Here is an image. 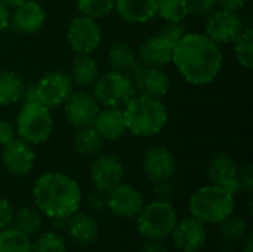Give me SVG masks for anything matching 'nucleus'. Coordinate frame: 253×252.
Here are the masks:
<instances>
[{
  "mask_svg": "<svg viewBox=\"0 0 253 252\" xmlns=\"http://www.w3.org/2000/svg\"><path fill=\"white\" fill-rule=\"evenodd\" d=\"M222 61L219 45L205 33H185L173 48V65L188 83L196 86L212 83L222 68Z\"/></svg>",
  "mask_w": 253,
  "mask_h": 252,
  "instance_id": "obj_1",
  "label": "nucleus"
},
{
  "mask_svg": "<svg viewBox=\"0 0 253 252\" xmlns=\"http://www.w3.org/2000/svg\"><path fill=\"white\" fill-rule=\"evenodd\" d=\"M36 208L47 218H68L79 211L82 189L79 183L61 172H46L33 186Z\"/></svg>",
  "mask_w": 253,
  "mask_h": 252,
  "instance_id": "obj_2",
  "label": "nucleus"
},
{
  "mask_svg": "<svg viewBox=\"0 0 253 252\" xmlns=\"http://www.w3.org/2000/svg\"><path fill=\"white\" fill-rule=\"evenodd\" d=\"M123 114L127 131L136 137H153L168 123V108L159 98L135 95L125 107Z\"/></svg>",
  "mask_w": 253,
  "mask_h": 252,
  "instance_id": "obj_3",
  "label": "nucleus"
},
{
  "mask_svg": "<svg viewBox=\"0 0 253 252\" xmlns=\"http://www.w3.org/2000/svg\"><path fill=\"white\" fill-rule=\"evenodd\" d=\"M234 195L213 184L200 187L188 201L191 217L203 224H219L228 215L234 214Z\"/></svg>",
  "mask_w": 253,
  "mask_h": 252,
  "instance_id": "obj_4",
  "label": "nucleus"
},
{
  "mask_svg": "<svg viewBox=\"0 0 253 252\" xmlns=\"http://www.w3.org/2000/svg\"><path fill=\"white\" fill-rule=\"evenodd\" d=\"M15 129L18 138L27 141L31 146L46 143L53 131L50 108L44 107L39 101L25 102L16 114Z\"/></svg>",
  "mask_w": 253,
  "mask_h": 252,
  "instance_id": "obj_5",
  "label": "nucleus"
},
{
  "mask_svg": "<svg viewBox=\"0 0 253 252\" xmlns=\"http://www.w3.org/2000/svg\"><path fill=\"white\" fill-rule=\"evenodd\" d=\"M178 221V214L172 203L153 201L136 215V230L145 241H160L170 238Z\"/></svg>",
  "mask_w": 253,
  "mask_h": 252,
  "instance_id": "obj_6",
  "label": "nucleus"
},
{
  "mask_svg": "<svg viewBox=\"0 0 253 252\" xmlns=\"http://www.w3.org/2000/svg\"><path fill=\"white\" fill-rule=\"evenodd\" d=\"M136 95L135 86L129 74L119 71H107L99 74L93 83V97L102 107L123 108Z\"/></svg>",
  "mask_w": 253,
  "mask_h": 252,
  "instance_id": "obj_7",
  "label": "nucleus"
},
{
  "mask_svg": "<svg viewBox=\"0 0 253 252\" xmlns=\"http://www.w3.org/2000/svg\"><path fill=\"white\" fill-rule=\"evenodd\" d=\"M73 86L68 73L49 71L34 83L36 100L47 108L61 107L73 92Z\"/></svg>",
  "mask_w": 253,
  "mask_h": 252,
  "instance_id": "obj_8",
  "label": "nucleus"
},
{
  "mask_svg": "<svg viewBox=\"0 0 253 252\" xmlns=\"http://www.w3.org/2000/svg\"><path fill=\"white\" fill-rule=\"evenodd\" d=\"M67 39L76 53H92L102 42V30L96 19L79 15L70 21Z\"/></svg>",
  "mask_w": 253,
  "mask_h": 252,
  "instance_id": "obj_9",
  "label": "nucleus"
},
{
  "mask_svg": "<svg viewBox=\"0 0 253 252\" xmlns=\"http://www.w3.org/2000/svg\"><path fill=\"white\" fill-rule=\"evenodd\" d=\"M243 27L245 24L239 12L215 9L205 18V34L218 45L231 43Z\"/></svg>",
  "mask_w": 253,
  "mask_h": 252,
  "instance_id": "obj_10",
  "label": "nucleus"
},
{
  "mask_svg": "<svg viewBox=\"0 0 253 252\" xmlns=\"http://www.w3.org/2000/svg\"><path fill=\"white\" fill-rule=\"evenodd\" d=\"M62 105L65 119L76 129L92 126L98 111L101 110L93 94L87 91H73Z\"/></svg>",
  "mask_w": 253,
  "mask_h": 252,
  "instance_id": "obj_11",
  "label": "nucleus"
},
{
  "mask_svg": "<svg viewBox=\"0 0 253 252\" xmlns=\"http://www.w3.org/2000/svg\"><path fill=\"white\" fill-rule=\"evenodd\" d=\"M130 76L138 95L162 100L170 89V79L163 68L150 67L139 62Z\"/></svg>",
  "mask_w": 253,
  "mask_h": 252,
  "instance_id": "obj_12",
  "label": "nucleus"
},
{
  "mask_svg": "<svg viewBox=\"0 0 253 252\" xmlns=\"http://www.w3.org/2000/svg\"><path fill=\"white\" fill-rule=\"evenodd\" d=\"M123 177L125 165L122 159L114 153L98 156L90 166V180L93 187L107 193L123 183Z\"/></svg>",
  "mask_w": 253,
  "mask_h": 252,
  "instance_id": "obj_13",
  "label": "nucleus"
},
{
  "mask_svg": "<svg viewBox=\"0 0 253 252\" xmlns=\"http://www.w3.org/2000/svg\"><path fill=\"white\" fill-rule=\"evenodd\" d=\"M206 174L211 181V184L218 186L234 196L240 192L239 186V166L234 162V159L225 153V151H218L212 154L206 165Z\"/></svg>",
  "mask_w": 253,
  "mask_h": 252,
  "instance_id": "obj_14",
  "label": "nucleus"
},
{
  "mask_svg": "<svg viewBox=\"0 0 253 252\" xmlns=\"http://www.w3.org/2000/svg\"><path fill=\"white\" fill-rule=\"evenodd\" d=\"M144 205V195L130 184L120 183L117 187L108 192L107 209L120 218H136Z\"/></svg>",
  "mask_w": 253,
  "mask_h": 252,
  "instance_id": "obj_15",
  "label": "nucleus"
},
{
  "mask_svg": "<svg viewBox=\"0 0 253 252\" xmlns=\"http://www.w3.org/2000/svg\"><path fill=\"white\" fill-rule=\"evenodd\" d=\"M170 238L175 248L181 252H199L208 241L205 224L191 215L176 221Z\"/></svg>",
  "mask_w": 253,
  "mask_h": 252,
  "instance_id": "obj_16",
  "label": "nucleus"
},
{
  "mask_svg": "<svg viewBox=\"0 0 253 252\" xmlns=\"http://www.w3.org/2000/svg\"><path fill=\"white\" fill-rule=\"evenodd\" d=\"M142 171L153 184L168 181L175 175L176 171L175 156L163 146L150 147L142 159Z\"/></svg>",
  "mask_w": 253,
  "mask_h": 252,
  "instance_id": "obj_17",
  "label": "nucleus"
},
{
  "mask_svg": "<svg viewBox=\"0 0 253 252\" xmlns=\"http://www.w3.org/2000/svg\"><path fill=\"white\" fill-rule=\"evenodd\" d=\"M1 162L7 172L15 177H25L36 163V153L31 144L21 138H15L10 144L3 147Z\"/></svg>",
  "mask_w": 253,
  "mask_h": 252,
  "instance_id": "obj_18",
  "label": "nucleus"
},
{
  "mask_svg": "<svg viewBox=\"0 0 253 252\" xmlns=\"http://www.w3.org/2000/svg\"><path fill=\"white\" fill-rule=\"evenodd\" d=\"M13 9L15 12L10 13L9 22V27L13 31L19 34H34L43 28L46 22V12L36 0H27Z\"/></svg>",
  "mask_w": 253,
  "mask_h": 252,
  "instance_id": "obj_19",
  "label": "nucleus"
},
{
  "mask_svg": "<svg viewBox=\"0 0 253 252\" xmlns=\"http://www.w3.org/2000/svg\"><path fill=\"white\" fill-rule=\"evenodd\" d=\"M175 45L163 37L162 34H154L147 37L138 48V59L144 65L165 68L172 62Z\"/></svg>",
  "mask_w": 253,
  "mask_h": 252,
  "instance_id": "obj_20",
  "label": "nucleus"
},
{
  "mask_svg": "<svg viewBox=\"0 0 253 252\" xmlns=\"http://www.w3.org/2000/svg\"><path fill=\"white\" fill-rule=\"evenodd\" d=\"M65 232L70 239L79 245H92L99 236V224L96 218L87 212L76 211L65 221Z\"/></svg>",
  "mask_w": 253,
  "mask_h": 252,
  "instance_id": "obj_21",
  "label": "nucleus"
},
{
  "mask_svg": "<svg viewBox=\"0 0 253 252\" xmlns=\"http://www.w3.org/2000/svg\"><path fill=\"white\" fill-rule=\"evenodd\" d=\"M92 126L104 141H117L127 132L123 108L104 107L98 111Z\"/></svg>",
  "mask_w": 253,
  "mask_h": 252,
  "instance_id": "obj_22",
  "label": "nucleus"
},
{
  "mask_svg": "<svg viewBox=\"0 0 253 252\" xmlns=\"http://www.w3.org/2000/svg\"><path fill=\"white\" fill-rule=\"evenodd\" d=\"M114 9L125 21L144 24L157 16V0H114Z\"/></svg>",
  "mask_w": 253,
  "mask_h": 252,
  "instance_id": "obj_23",
  "label": "nucleus"
},
{
  "mask_svg": "<svg viewBox=\"0 0 253 252\" xmlns=\"http://www.w3.org/2000/svg\"><path fill=\"white\" fill-rule=\"evenodd\" d=\"M68 74L73 85L86 89L93 86V83L99 77V65L92 53H77L73 59Z\"/></svg>",
  "mask_w": 253,
  "mask_h": 252,
  "instance_id": "obj_24",
  "label": "nucleus"
},
{
  "mask_svg": "<svg viewBox=\"0 0 253 252\" xmlns=\"http://www.w3.org/2000/svg\"><path fill=\"white\" fill-rule=\"evenodd\" d=\"M107 58H108V64L111 70L125 73L129 76L139 64L136 50L127 43H114L110 48Z\"/></svg>",
  "mask_w": 253,
  "mask_h": 252,
  "instance_id": "obj_25",
  "label": "nucleus"
},
{
  "mask_svg": "<svg viewBox=\"0 0 253 252\" xmlns=\"http://www.w3.org/2000/svg\"><path fill=\"white\" fill-rule=\"evenodd\" d=\"M24 79L13 70H0V105H12L22 100L25 91Z\"/></svg>",
  "mask_w": 253,
  "mask_h": 252,
  "instance_id": "obj_26",
  "label": "nucleus"
},
{
  "mask_svg": "<svg viewBox=\"0 0 253 252\" xmlns=\"http://www.w3.org/2000/svg\"><path fill=\"white\" fill-rule=\"evenodd\" d=\"M73 146L80 156L93 157L102 150L104 140L93 126H84L76 129V134L73 137Z\"/></svg>",
  "mask_w": 253,
  "mask_h": 252,
  "instance_id": "obj_27",
  "label": "nucleus"
},
{
  "mask_svg": "<svg viewBox=\"0 0 253 252\" xmlns=\"http://www.w3.org/2000/svg\"><path fill=\"white\" fill-rule=\"evenodd\" d=\"M13 227L28 238L37 236L43 227V214L37 208L24 206L13 215Z\"/></svg>",
  "mask_w": 253,
  "mask_h": 252,
  "instance_id": "obj_28",
  "label": "nucleus"
},
{
  "mask_svg": "<svg viewBox=\"0 0 253 252\" xmlns=\"http://www.w3.org/2000/svg\"><path fill=\"white\" fill-rule=\"evenodd\" d=\"M31 238L15 227L0 230V252H30Z\"/></svg>",
  "mask_w": 253,
  "mask_h": 252,
  "instance_id": "obj_29",
  "label": "nucleus"
},
{
  "mask_svg": "<svg viewBox=\"0 0 253 252\" xmlns=\"http://www.w3.org/2000/svg\"><path fill=\"white\" fill-rule=\"evenodd\" d=\"M188 15L187 0H157V16L165 22H184Z\"/></svg>",
  "mask_w": 253,
  "mask_h": 252,
  "instance_id": "obj_30",
  "label": "nucleus"
},
{
  "mask_svg": "<svg viewBox=\"0 0 253 252\" xmlns=\"http://www.w3.org/2000/svg\"><path fill=\"white\" fill-rule=\"evenodd\" d=\"M234 43V53L237 56V61L246 67L252 68L253 65V33L249 25H245L243 30L237 34V37L233 40Z\"/></svg>",
  "mask_w": 253,
  "mask_h": 252,
  "instance_id": "obj_31",
  "label": "nucleus"
},
{
  "mask_svg": "<svg viewBox=\"0 0 253 252\" xmlns=\"http://www.w3.org/2000/svg\"><path fill=\"white\" fill-rule=\"evenodd\" d=\"M218 227H219V233H221L222 239L228 244L242 241L248 233V224H246L245 218H242L240 215H234V214H231L225 220H222L218 224Z\"/></svg>",
  "mask_w": 253,
  "mask_h": 252,
  "instance_id": "obj_32",
  "label": "nucleus"
},
{
  "mask_svg": "<svg viewBox=\"0 0 253 252\" xmlns=\"http://www.w3.org/2000/svg\"><path fill=\"white\" fill-rule=\"evenodd\" d=\"M30 252H67V244L58 232H46L31 242Z\"/></svg>",
  "mask_w": 253,
  "mask_h": 252,
  "instance_id": "obj_33",
  "label": "nucleus"
},
{
  "mask_svg": "<svg viewBox=\"0 0 253 252\" xmlns=\"http://www.w3.org/2000/svg\"><path fill=\"white\" fill-rule=\"evenodd\" d=\"M76 6L80 15L98 21L111 13L114 9V0H76Z\"/></svg>",
  "mask_w": 253,
  "mask_h": 252,
  "instance_id": "obj_34",
  "label": "nucleus"
},
{
  "mask_svg": "<svg viewBox=\"0 0 253 252\" xmlns=\"http://www.w3.org/2000/svg\"><path fill=\"white\" fill-rule=\"evenodd\" d=\"M190 15L196 18L209 16L218 6V0H187Z\"/></svg>",
  "mask_w": 253,
  "mask_h": 252,
  "instance_id": "obj_35",
  "label": "nucleus"
},
{
  "mask_svg": "<svg viewBox=\"0 0 253 252\" xmlns=\"http://www.w3.org/2000/svg\"><path fill=\"white\" fill-rule=\"evenodd\" d=\"M153 196H154V201L172 203L173 199H175V196H176L175 186L170 183V180H168V181H160V183H154Z\"/></svg>",
  "mask_w": 253,
  "mask_h": 252,
  "instance_id": "obj_36",
  "label": "nucleus"
},
{
  "mask_svg": "<svg viewBox=\"0 0 253 252\" xmlns=\"http://www.w3.org/2000/svg\"><path fill=\"white\" fill-rule=\"evenodd\" d=\"M185 33H187V30L182 25V22H165L162 25V28L159 30V34H162L163 37L170 40L173 45L176 42H179L184 37Z\"/></svg>",
  "mask_w": 253,
  "mask_h": 252,
  "instance_id": "obj_37",
  "label": "nucleus"
},
{
  "mask_svg": "<svg viewBox=\"0 0 253 252\" xmlns=\"http://www.w3.org/2000/svg\"><path fill=\"white\" fill-rule=\"evenodd\" d=\"M239 186H240V192H245L248 195H252L253 190V168L252 165H243L242 168H239Z\"/></svg>",
  "mask_w": 253,
  "mask_h": 252,
  "instance_id": "obj_38",
  "label": "nucleus"
},
{
  "mask_svg": "<svg viewBox=\"0 0 253 252\" xmlns=\"http://www.w3.org/2000/svg\"><path fill=\"white\" fill-rule=\"evenodd\" d=\"M13 215H15V209L12 203L7 199L0 198V230L12 226Z\"/></svg>",
  "mask_w": 253,
  "mask_h": 252,
  "instance_id": "obj_39",
  "label": "nucleus"
},
{
  "mask_svg": "<svg viewBox=\"0 0 253 252\" xmlns=\"http://www.w3.org/2000/svg\"><path fill=\"white\" fill-rule=\"evenodd\" d=\"M107 199H108V193L107 192H102V190H98L95 189L89 198H87V206L92 209V211H104L107 209Z\"/></svg>",
  "mask_w": 253,
  "mask_h": 252,
  "instance_id": "obj_40",
  "label": "nucleus"
},
{
  "mask_svg": "<svg viewBox=\"0 0 253 252\" xmlns=\"http://www.w3.org/2000/svg\"><path fill=\"white\" fill-rule=\"evenodd\" d=\"M16 138V129L15 125L0 119V147H6Z\"/></svg>",
  "mask_w": 253,
  "mask_h": 252,
  "instance_id": "obj_41",
  "label": "nucleus"
},
{
  "mask_svg": "<svg viewBox=\"0 0 253 252\" xmlns=\"http://www.w3.org/2000/svg\"><path fill=\"white\" fill-rule=\"evenodd\" d=\"M246 1L248 0H218V4L221 6V9L231 10V12H239L240 9H243Z\"/></svg>",
  "mask_w": 253,
  "mask_h": 252,
  "instance_id": "obj_42",
  "label": "nucleus"
},
{
  "mask_svg": "<svg viewBox=\"0 0 253 252\" xmlns=\"http://www.w3.org/2000/svg\"><path fill=\"white\" fill-rule=\"evenodd\" d=\"M9 22H10V12L9 7L0 1V33L4 31L6 28H9Z\"/></svg>",
  "mask_w": 253,
  "mask_h": 252,
  "instance_id": "obj_43",
  "label": "nucleus"
},
{
  "mask_svg": "<svg viewBox=\"0 0 253 252\" xmlns=\"http://www.w3.org/2000/svg\"><path fill=\"white\" fill-rule=\"evenodd\" d=\"M141 252H168V248L160 241H147Z\"/></svg>",
  "mask_w": 253,
  "mask_h": 252,
  "instance_id": "obj_44",
  "label": "nucleus"
},
{
  "mask_svg": "<svg viewBox=\"0 0 253 252\" xmlns=\"http://www.w3.org/2000/svg\"><path fill=\"white\" fill-rule=\"evenodd\" d=\"M242 252H253V236L248 235L245 239V245H243V251Z\"/></svg>",
  "mask_w": 253,
  "mask_h": 252,
  "instance_id": "obj_45",
  "label": "nucleus"
},
{
  "mask_svg": "<svg viewBox=\"0 0 253 252\" xmlns=\"http://www.w3.org/2000/svg\"><path fill=\"white\" fill-rule=\"evenodd\" d=\"M0 1L4 3L7 7H16V6H19L21 3L27 1V0H0Z\"/></svg>",
  "mask_w": 253,
  "mask_h": 252,
  "instance_id": "obj_46",
  "label": "nucleus"
}]
</instances>
